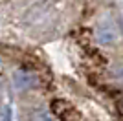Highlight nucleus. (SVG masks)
<instances>
[{"label":"nucleus","mask_w":123,"mask_h":121,"mask_svg":"<svg viewBox=\"0 0 123 121\" xmlns=\"http://www.w3.org/2000/svg\"><path fill=\"white\" fill-rule=\"evenodd\" d=\"M13 85L17 90H33L39 86V75L28 70H17L13 73Z\"/></svg>","instance_id":"1"},{"label":"nucleus","mask_w":123,"mask_h":121,"mask_svg":"<svg viewBox=\"0 0 123 121\" xmlns=\"http://www.w3.org/2000/svg\"><path fill=\"white\" fill-rule=\"evenodd\" d=\"M96 40L101 46H110L118 40V31L110 24H101L96 28Z\"/></svg>","instance_id":"2"},{"label":"nucleus","mask_w":123,"mask_h":121,"mask_svg":"<svg viewBox=\"0 0 123 121\" xmlns=\"http://www.w3.org/2000/svg\"><path fill=\"white\" fill-rule=\"evenodd\" d=\"M33 121H53V116H51L50 110L41 108V110H35V114H33Z\"/></svg>","instance_id":"3"},{"label":"nucleus","mask_w":123,"mask_h":121,"mask_svg":"<svg viewBox=\"0 0 123 121\" xmlns=\"http://www.w3.org/2000/svg\"><path fill=\"white\" fill-rule=\"evenodd\" d=\"M112 77L119 83H123V64H116L112 68Z\"/></svg>","instance_id":"4"},{"label":"nucleus","mask_w":123,"mask_h":121,"mask_svg":"<svg viewBox=\"0 0 123 121\" xmlns=\"http://www.w3.org/2000/svg\"><path fill=\"white\" fill-rule=\"evenodd\" d=\"M0 121H11V108L7 105L0 108Z\"/></svg>","instance_id":"5"}]
</instances>
